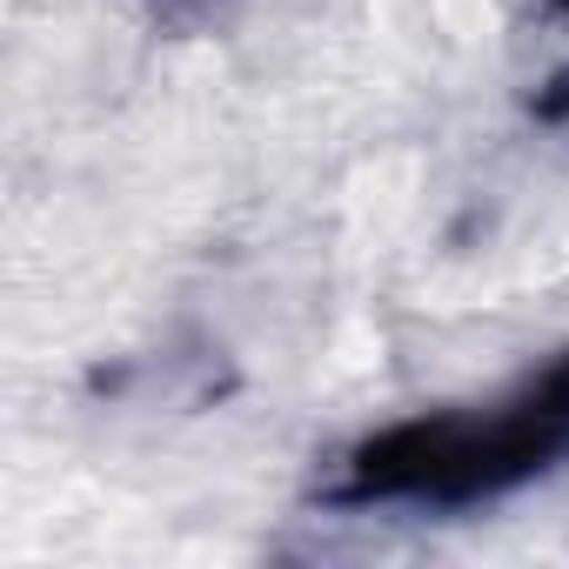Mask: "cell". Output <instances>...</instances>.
<instances>
[{"label": "cell", "mask_w": 569, "mask_h": 569, "mask_svg": "<svg viewBox=\"0 0 569 569\" xmlns=\"http://www.w3.org/2000/svg\"><path fill=\"white\" fill-rule=\"evenodd\" d=\"M562 456H569V356H556L542 376H529L516 396L489 409H449V416L396 422L356 442L342 476L329 482V502L342 509H369V502L462 509L529 476H549Z\"/></svg>", "instance_id": "cell-1"}, {"label": "cell", "mask_w": 569, "mask_h": 569, "mask_svg": "<svg viewBox=\"0 0 569 569\" xmlns=\"http://www.w3.org/2000/svg\"><path fill=\"white\" fill-rule=\"evenodd\" d=\"M161 8H168V14H214L221 0H161Z\"/></svg>", "instance_id": "cell-2"}]
</instances>
